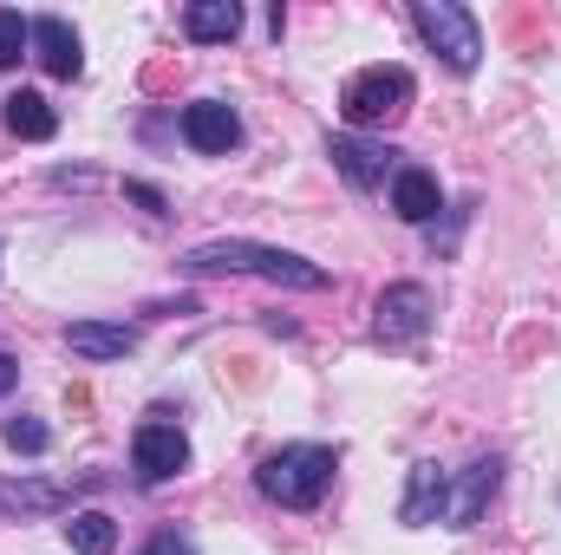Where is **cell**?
<instances>
[{"instance_id":"cell-4","label":"cell","mask_w":561,"mask_h":555,"mask_svg":"<svg viewBox=\"0 0 561 555\" xmlns=\"http://www.w3.org/2000/svg\"><path fill=\"white\" fill-rule=\"evenodd\" d=\"M412 20H419L424 46H431L450 72H477V59H483V33H477V13H470V7H457V0H419Z\"/></svg>"},{"instance_id":"cell-13","label":"cell","mask_w":561,"mask_h":555,"mask_svg":"<svg viewBox=\"0 0 561 555\" xmlns=\"http://www.w3.org/2000/svg\"><path fill=\"white\" fill-rule=\"evenodd\" d=\"M392 209L405 216V223H431L437 209H444V190H437V177L419 170V163H405L399 177H392Z\"/></svg>"},{"instance_id":"cell-7","label":"cell","mask_w":561,"mask_h":555,"mask_svg":"<svg viewBox=\"0 0 561 555\" xmlns=\"http://www.w3.org/2000/svg\"><path fill=\"white\" fill-rule=\"evenodd\" d=\"M496 484H503V457H477V464H463L457 484H450L444 523H450V530H477L483 510H490V497H496Z\"/></svg>"},{"instance_id":"cell-19","label":"cell","mask_w":561,"mask_h":555,"mask_svg":"<svg viewBox=\"0 0 561 555\" xmlns=\"http://www.w3.org/2000/svg\"><path fill=\"white\" fill-rule=\"evenodd\" d=\"M7 444H13L20 457H39V451L53 444V431H46L39 418H13V424H7Z\"/></svg>"},{"instance_id":"cell-12","label":"cell","mask_w":561,"mask_h":555,"mask_svg":"<svg viewBox=\"0 0 561 555\" xmlns=\"http://www.w3.org/2000/svg\"><path fill=\"white\" fill-rule=\"evenodd\" d=\"M66 347L79 360H125L138 347V327H125V320H72L66 327Z\"/></svg>"},{"instance_id":"cell-2","label":"cell","mask_w":561,"mask_h":555,"mask_svg":"<svg viewBox=\"0 0 561 555\" xmlns=\"http://www.w3.org/2000/svg\"><path fill=\"white\" fill-rule=\"evenodd\" d=\"M333 471H340V457L327 444H280L275 457H262L255 490L268 503H280V510H313L333 490Z\"/></svg>"},{"instance_id":"cell-14","label":"cell","mask_w":561,"mask_h":555,"mask_svg":"<svg viewBox=\"0 0 561 555\" xmlns=\"http://www.w3.org/2000/svg\"><path fill=\"white\" fill-rule=\"evenodd\" d=\"M0 118H7L13 138H26V144H46L59 132V118H53V105H46L39 92H7V99H0Z\"/></svg>"},{"instance_id":"cell-8","label":"cell","mask_w":561,"mask_h":555,"mask_svg":"<svg viewBox=\"0 0 561 555\" xmlns=\"http://www.w3.org/2000/svg\"><path fill=\"white\" fill-rule=\"evenodd\" d=\"M236 138H242L236 105H222V99H196V105L183 112V144H190V150L222 157V150H236Z\"/></svg>"},{"instance_id":"cell-22","label":"cell","mask_w":561,"mask_h":555,"mask_svg":"<svg viewBox=\"0 0 561 555\" xmlns=\"http://www.w3.org/2000/svg\"><path fill=\"white\" fill-rule=\"evenodd\" d=\"M13 386H20V366H13V353H0V399H7Z\"/></svg>"},{"instance_id":"cell-9","label":"cell","mask_w":561,"mask_h":555,"mask_svg":"<svg viewBox=\"0 0 561 555\" xmlns=\"http://www.w3.org/2000/svg\"><path fill=\"white\" fill-rule=\"evenodd\" d=\"M444 503H450V471H444L437 457L412 464V477H405V503H399V523H405V530H424V523L444 517Z\"/></svg>"},{"instance_id":"cell-11","label":"cell","mask_w":561,"mask_h":555,"mask_svg":"<svg viewBox=\"0 0 561 555\" xmlns=\"http://www.w3.org/2000/svg\"><path fill=\"white\" fill-rule=\"evenodd\" d=\"M327 157H333V170H340L353 190H379L386 170H392V150L373 144V138H327Z\"/></svg>"},{"instance_id":"cell-1","label":"cell","mask_w":561,"mask_h":555,"mask_svg":"<svg viewBox=\"0 0 561 555\" xmlns=\"http://www.w3.org/2000/svg\"><path fill=\"white\" fill-rule=\"evenodd\" d=\"M183 275H262L275 287H300V294H320L327 269L307 262V256H287L275 242H249V236H222V242H196L183 256Z\"/></svg>"},{"instance_id":"cell-5","label":"cell","mask_w":561,"mask_h":555,"mask_svg":"<svg viewBox=\"0 0 561 555\" xmlns=\"http://www.w3.org/2000/svg\"><path fill=\"white\" fill-rule=\"evenodd\" d=\"M431 327V287L424 281H392L379 301H373V340L379 347H412Z\"/></svg>"},{"instance_id":"cell-16","label":"cell","mask_w":561,"mask_h":555,"mask_svg":"<svg viewBox=\"0 0 561 555\" xmlns=\"http://www.w3.org/2000/svg\"><path fill=\"white\" fill-rule=\"evenodd\" d=\"M66 543H72V555H112L118 550V523H112L105 510H72Z\"/></svg>"},{"instance_id":"cell-6","label":"cell","mask_w":561,"mask_h":555,"mask_svg":"<svg viewBox=\"0 0 561 555\" xmlns=\"http://www.w3.org/2000/svg\"><path fill=\"white\" fill-rule=\"evenodd\" d=\"M131 471H138V484H170L176 471H190V438L176 431V424H138V438H131Z\"/></svg>"},{"instance_id":"cell-10","label":"cell","mask_w":561,"mask_h":555,"mask_svg":"<svg viewBox=\"0 0 561 555\" xmlns=\"http://www.w3.org/2000/svg\"><path fill=\"white\" fill-rule=\"evenodd\" d=\"M33 53H39V66H46L53 79H79V72H85V46H79V33H72L59 13H39V20H33Z\"/></svg>"},{"instance_id":"cell-15","label":"cell","mask_w":561,"mask_h":555,"mask_svg":"<svg viewBox=\"0 0 561 555\" xmlns=\"http://www.w3.org/2000/svg\"><path fill=\"white\" fill-rule=\"evenodd\" d=\"M183 33H190L196 46L236 39V33H242V7H236V0H196V7L183 13Z\"/></svg>"},{"instance_id":"cell-3","label":"cell","mask_w":561,"mask_h":555,"mask_svg":"<svg viewBox=\"0 0 561 555\" xmlns=\"http://www.w3.org/2000/svg\"><path fill=\"white\" fill-rule=\"evenodd\" d=\"M405 112H412V72H405V66H366V72H353L346 92H340V118H346L353 132H386V125H399Z\"/></svg>"},{"instance_id":"cell-18","label":"cell","mask_w":561,"mask_h":555,"mask_svg":"<svg viewBox=\"0 0 561 555\" xmlns=\"http://www.w3.org/2000/svg\"><path fill=\"white\" fill-rule=\"evenodd\" d=\"M26 46H33V20H20L13 7H0V72H7V66H20V59H26Z\"/></svg>"},{"instance_id":"cell-17","label":"cell","mask_w":561,"mask_h":555,"mask_svg":"<svg viewBox=\"0 0 561 555\" xmlns=\"http://www.w3.org/2000/svg\"><path fill=\"white\" fill-rule=\"evenodd\" d=\"M0 510L7 517H46V510H66V490L59 484H0Z\"/></svg>"},{"instance_id":"cell-20","label":"cell","mask_w":561,"mask_h":555,"mask_svg":"<svg viewBox=\"0 0 561 555\" xmlns=\"http://www.w3.org/2000/svg\"><path fill=\"white\" fill-rule=\"evenodd\" d=\"M138 555H196V543H190V536H176V530H157Z\"/></svg>"},{"instance_id":"cell-21","label":"cell","mask_w":561,"mask_h":555,"mask_svg":"<svg viewBox=\"0 0 561 555\" xmlns=\"http://www.w3.org/2000/svg\"><path fill=\"white\" fill-rule=\"evenodd\" d=\"M125 196H131V203H144V209H150V216H163V196H157V190H150V183H125Z\"/></svg>"}]
</instances>
